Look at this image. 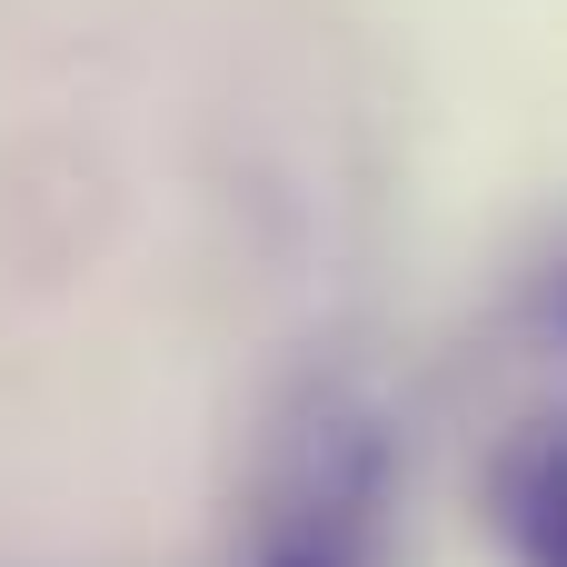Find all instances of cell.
Segmentation results:
<instances>
[{"label": "cell", "mask_w": 567, "mask_h": 567, "mask_svg": "<svg viewBox=\"0 0 567 567\" xmlns=\"http://www.w3.org/2000/svg\"><path fill=\"white\" fill-rule=\"evenodd\" d=\"M498 538L518 548V567H567V449L548 429L498 458Z\"/></svg>", "instance_id": "6da1fadb"}]
</instances>
